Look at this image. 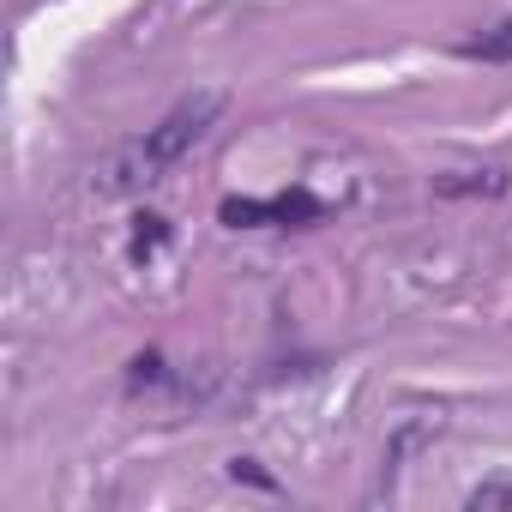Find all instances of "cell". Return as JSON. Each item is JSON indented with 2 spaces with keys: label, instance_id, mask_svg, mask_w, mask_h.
<instances>
[{
  "label": "cell",
  "instance_id": "5",
  "mask_svg": "<svg viewBox=\"0 0 512 512\" xmlns=\"http://www.w3.org/2000/svg\"><path fill=\"white\" fill-rule=\"evenodd\" d=\"M464 506H470V512H500V506H512V470H500V476L476 482V488L464 494Z\"/></svg>",
  "mask_w": 512,
  "mask_h": 512
},
{
  "label": "cell",
  "instance_id": "1",
  "mask_svg": "<svg viewBox=\"0 0 512 512\" xmlns=\"http://www.w3.org/2000/svg\"><path fill=\"white\" fill-rule=\"evenodd\" d=\"M223 91H193V97H181L157 127H145L139 139H127L109 163H103V175H97V193H109V199H127V193H145V187H157L211 127H217V115H223Z\"/></svg>",
  "mask_w": 512,
  "mask_h": 512
},
{
  "label": "cell",
  "instance_id": "2",
  "mask_svg": "<svg viewBox=\"0 0 512 512\" xmlns=\"http://www.w3.org/2000/svg\"><path fill=\"white\" fill-rule=\"evenodd\" d=\"M302 217H320V199H314V193L229 199V205H223V223H235V229H253V223H302Z\"/></svg>",
  "mask_w": 512,
  "mask_h": 512
},
{
  "label": "cell",
  "instance_id": "4",
  "mask_svg": "<svg viewBox=\"0 0 512 512\" xmlns=\"http://www.w3.org/2000/svg\"><path fill=\"white\" fill-rule=\"evenodd\" d=\"M458 55H470V61H512V19L482 31V37H470V43H458Z\"/></svg>",
  "mask_w": 512,
  "mask_h": 512
},
{
  "label": "cell",
  "instance_id": "3",
  "mask_svg": "<svg viewBox=\"0 0 512 512\" xmlns=\"http://www.w3.org/2000/svg\"><path fill=\"white\" fill-rule=\"evenodd\" d=\"M434 193H506V175L500 169H464V175H440L434 181Z\"/></svg>",
  "mask_w": 512,
  "mask_h": 512
},
{
  "label": "cell",
  "instance_id": "6",
  "mask_svg": "<svg viewBox=\"0 0 512 512\" xmlns=\"http://www.w3.org/2000/svg\"><path fill=\"white\" fill-rule=\"evenodd\" d=\"M151 241H163V217H139V247H151Z\"/></svg>",
  "mask_w": 512,
  "mask_h": 512
}]
</instances>
